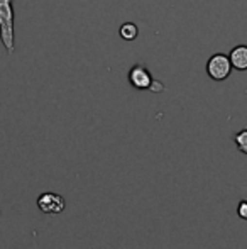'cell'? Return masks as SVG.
I'll list each match as a JSON object with an SVG mask.
<instances>
[{
  "mask_svg": "<svg viewBox=\"0 0 247 249\" xmlns=\"http://www.w3.org/2000/svg\"><path fill=\"white\" fill-rule=\"evenodd\" d=\"M12 0H0V41L9 54L16 51V31H14Z\"/></svg>",
  "mask_w": 247,
  "mask_h": 249,
  "instance_id": "6da1fadb",
  "label": "cell"
},
{
  "mask_svg": "<svg viewBox=\"0 0 247 249\" xmlns=\"http://www.w3.org/2000/svg\"><path fill=\"white\" fill-rule=\"evenodd\" d=\"M232 71V63L229 54L224 53H215L210 56V59L207 61V73L212 80L215 82H224L225 78H229Z\"/></svg>",
  "mask_w": 247,
  "mask_h": 249,
  "instance_id": "7a4b0ae2",
  "label": "cell"
},
{
  "mask_svg": "<svg viewBox=\"0 0 247 249\" xmlns=\"http://www.w3.org/2000/svg\"><path fill=\"white\" fill-rule=\"evenodd\" d=\"M152 75L142 65H134L129 71V83L137 90H149L152 85Z\"/></svg>",
  "mask_w": 247,
  "mask_h": 249,
  "instance_id": "3957f363",
  "label": "cell"
},
{
  "mask_svg": "<svg viewBox=\"0 0 247 249\" xmlns=\"http://www.w3.org/2000/svg\"><path fill=\"white\" fill-rule=\"evenodd\" d=\"M37 207H39L41 212L44 213H60L65 210L66 203H65V198L58 194H51V192H46V194L39 195L37 198Z\"/></svg>",
  "mask_w": 247,
  "mask_h": 249,
  "instance_id": "277c9868",
  "label": "cell"
},
{
  "mask_svg": "<svg viewBox=\"0 0 247 249\" xmlns=\"http://www.w3.org/2000/svg\"><path fill=\"white\" fill-rule=\"evenodd\" d=\"M232 68L237 71H246L247 70V46L246 44H239V46L232 48L229 53Z\"/></svg>",
  "mask_w": 247,
  "mask_h": 249,
  "instance_id": "5b68a950",
  "label": "cell"
},
{
  "mask_svg": "<svg viewBox=\"0 0 247 249\" xmlns=\"http://www.w3.org/2000/svg\"><path fill=\"white\" fill-rule=\"evenodd\" d=\"M119 36L122 37L124 41H134L135 37L139 36V29L135 24L132 22H124L119 29Z\"/></svg>",
  "mask_w": 247,
  "mask_h": 249,
  "instance_id": "8992f818",
  "label": "cell"
},
{
  "mask_svg": "<svg viewBox=\"0 0 247 249\" xmlns=\"http://www.w3.org/2000/svg\"><path fill=\"white\" fill-rule=\"evenodd\" d=\"M234 142L241 153L247 154V127L242 129V131H239L237 134L234 136Z\"/></svg>",
  "mask_w": 247,
  "mask_h": 249,
  "instance_id": "52a82bcc",
  "label": "cell"
},
{
  "mask_svg": "<svg viewBox=\"0 0 247 249\" xmlns=\"http://www.w3.org/2000/svg\"><path fill=\"white\" fill-rule=\"evenodd\" d=\"M237 213L242 220H247V200H242L237 207Z\"/></svg>",
  "mask_w": 247,
  "mask_h": 249,
  "instance_id": "ba28073f",
  "label": "cell"
},
{
  "mask_svg": "<svg viewBox=\"0 0 247 249\" xmlns=\"http://www.w3.org/2000/svg\"><path fill=\"white\" fill-rule=\"evenodd\" d=\"M149 90H154V92H159V90H163V85L159 82H152V85H151V89Z\"/></svg>",
  "mask_w": 247,
  "mask_h": 249,
  "instance_id": "9c48e42d",
  "label": "cell"
}]
</instances>
